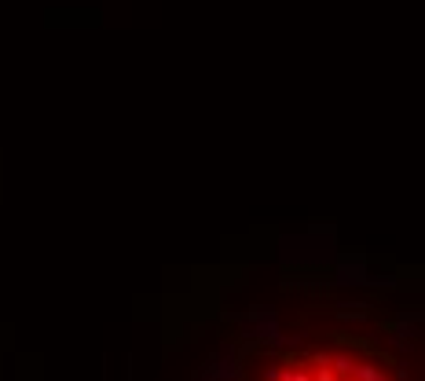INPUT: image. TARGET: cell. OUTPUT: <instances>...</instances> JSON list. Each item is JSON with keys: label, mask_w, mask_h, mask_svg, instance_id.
<instances>
[{"label": "cell", "mask_w": 425, "mask_h": 381, "mask_svg": "<svg viewBox=\"0 0 425 381\" xmlns=\"http://www.w3.org/2000/svg\"><path fill=\"white\" fill-rule=\"evenodd\" d=\"M352 374H356L359 381H385V374L378 371L374 363H356V366H352Z\"/></svg>", "instance_id": "1"}, {"label": "cell", "mask_w": 425, "mask_h": 381, "mask_svg": "<svg viewBox=\"0 0 425 381\" xmlns=\"http://www.w3.org/2000/svg\"><path fill=\"white\" fill-rule=\"evenodd\" d=\"M352 366H356V363L349 360V355H333V360H330V371L338 374V378H349V374H352Z\"/></svg>", "instance_id": "2"}, {"label": "cell", "mask_w": 425, "mask_h": 381, "mask_svg": "<svg viewBox=\"0 0 425 381\" xmlns=\"http://www.w3.org/2000/svg\"><path fill=\"white\" fill-rule=\"evenodd\" d=\"M279 381H315V378L304 371H279Z\"/></svg>", "instance_id": "3"}]
</instances>
